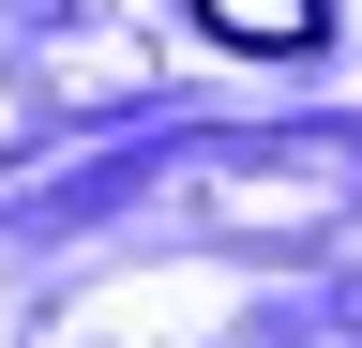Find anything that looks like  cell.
<instances>
[{"label": "cell", "instance_id": "6da1fadb", "mask_svg": "<svg viewBox=\"0 0 362 348\" xmlns=\"http://www.w3.org/2000/svg\"><path fill=\"white\" fill-rule=\"evenodd\" d=\"M197 30L242 46V61H302L317 46V0H197Z\"/></svg>", "mask_w": 362, "mask_h": 348}]
</instances>
